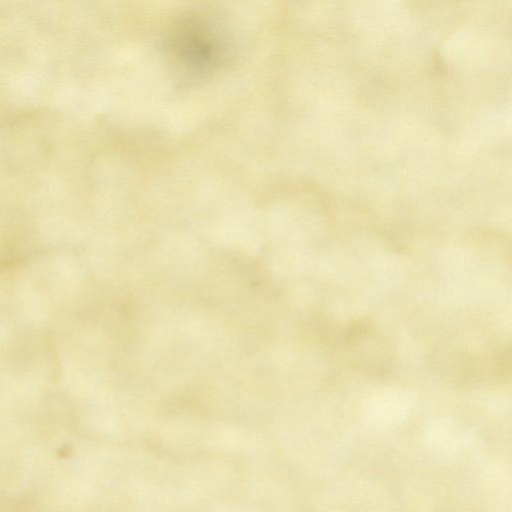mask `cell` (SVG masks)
I'll list each match as a JSON object with an SVG mask.
<instances>
[{"instance_id":"6da1fadb","label":"cell","mask_w":512,"mask_h":512,"mask_svg":"<svg viewBox=\"0 0 512 512\" xmlns=\"http://www.w3.org/2000/svg\"><path fill=\"white\" fill-rule=\"evenodd\" d=\"M163 48L174 70L189 80L203 79L226 63L232 38L225 20L206 8L189 9L168 26Z\"/></svg>"}]
</instances>
